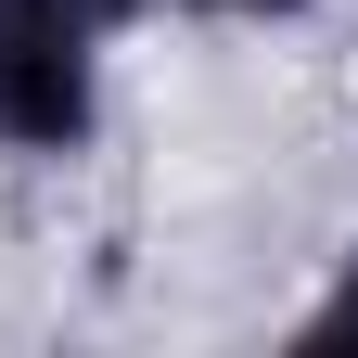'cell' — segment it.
<instances>
[{"label": "cell", "instance_id": "cell-2", "mask_svg": "<svg viewBox=\"0 0 358 358\" xmlns=\"http://www.w3.org/2000/svg\"><path fill=\"white\" fill-rule=\"evenodd\" d=\"M294 358H358V243H333V268H320V294L294 307V333H282Z\"/></svg>", "mask_w": 358, "mask_h": 358}, {"label": "cell", "instance_id": "cell-4", "mask_svg": "<svg viewBox=\"0 0 358 358\" xmlns=\"http://www.w3.org/2000/svg\"><path fill=\"white\" fill-rule=\"evenodd\" d=\"M52 13H77V26H90V38H103V52H115V38H128V26H141V13H154V0H52Z\"/></svg>", "mask_w": 358, "mask_h": 358}, {"label": "cell", "instance_id": "cell-1", "mask_svg": "<svg viewBox=\"0 0 358 358\" xmlns=\"http://www.w3.org/2000/svg\"><path fill=\"white\" fill-rule=\"evenodd\" d=\"M103 141V38L52 0H0V154L77 166Z\"/></svg>", "mask_w": 358, "mask_h": 358}, {"label": "cell", "instance_id": "cell-3", "mask_svg": "<svg viewBox=\"0 0 358 358\" xmlns=\"http://www.w3.org/2000/svg\"><path fill=\"white\" fill-rule=\"evenodd\" d=\"M154 13H205V26H294L320 0H154Z\"/></svg>", "mask_w": 358, "mask_h": 358}]
</instances>
